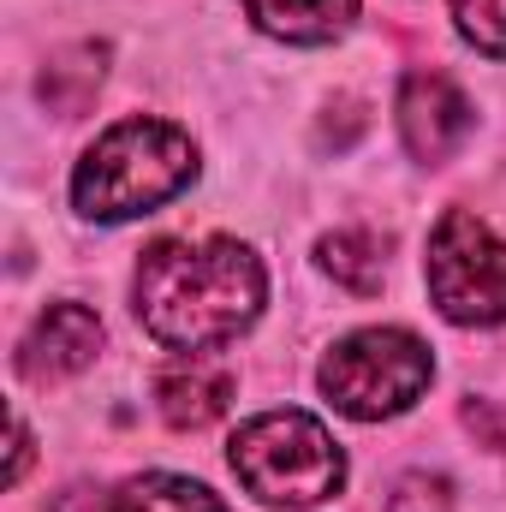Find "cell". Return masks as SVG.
<instances>
[{
	"instance_id": "12",
	"label": "cell",
	"mask_w": 506,
	"mask_h": 512,
	"mask_svg": "<svg viewBox=\"0 0 506 512\" xmlns=\"http://www.w3.org/2000/svg\"><path fill=\"white\" fill-rule=\"evenodd\" d=\"M114 512H227V507H221V495H209L191 477L143 471V477H131L126 489L114 495Z\"/></svg>"
},
{
	"instance_id": "5",
	"label": "cell",
	"mask_w": 506,
	"mask_h": 512,
	"mask_svg": "<svg viewBox=\"0 0 506 512\" xmlns=\"http://www.w3.org/2000/svg\"><path fill=\"white\" fill-rule=\"evenodd\" d=\"M423 280H429V298L447 322H459V328L506 322V245L471 209H447L435 221Z\"/></svg>"
},
{
	"instance_id": "11",
	"label": "cell",
	"mask_w": 506,
	"mask_h": 512,
	"mask_svg": "<svg viewBox=\"0 0 506 512\" xmlns=\"http://www.w3.org/2000/svg\"><path fill=\"white\" fill-rule=\"evenodd\" d=\"M322 268L346 286V292H358V298H370L381 292V274H387V239H376L370 227H340V233H328L322 245Z\"/></svg>"
},
{
	"instance_id": "3",
	"label": "cell",
	"mask_w": 506,
	"mask_h": 512,
	"mask_svg": "<svg viewBox=\"0 0 506 512\" xmlns=\"http://www.w3.org/2000/svg\"><path fill=\"white\" fill-rule=\"evenodd\" d=\"M233 477L262 507H316L340 495L346 453L310 411H262L233 435Z\"/></svg>"
},
{
	"instance_id": "2",
	"label": "cell",
	"mask_w": 506,
	"mask_h": 512,
	"mask_svg": "<svg viewBox=\"0 0 506 512\" xmlns=\"http://www.w3.org/2000/svg\"><path fill=\"white\" fill-rule=\"evenodd\" d=\"M197 179V143L167 120L108 126L72 173V203L90 221H131L161 209Z\"/></svg>"
},
{
	"instance_id": "6",
	"label": "cell",
	"mask_w": 506,
	"mask_h": 512,
	"mask_svg": "<svg viewBox=\"0 0 506 512\" xmlns=\"http://www.w3.org/2000/svg\"><path fill=\"white\" fill-rule=\"evenodd\" d=\"M477 126L465 90L447 78V72H411L405 90H399V137L405 149L423 161V167H441Z\"/></svg>"
},
{
	"instance_id": "8",
	"label": "cell",
	"mask_w": 506,
	"mask_h": 512,
	"mask_svg": "<svg viewBox=\"0 0 506 512\" xmlns=\"http://www.w3.org/2000/svg\"><path fill=\"white\" fill-rule=\"evenodd\" d=\"M227 405H233V370L227 364H209L191 352L155 376V411L173 429H209Z\"/></svg>"
},
{
	"instance_id": "1",
	"label": "cell",
	"mask_w": 506,
	"mask_h": 512,
	"mask_svg": "<svg viewBox=\"0 0 506 512\" xmlns=\"http://www.w3.org/2000/svg\"><path fill=\"white\" fill-rule=\"evenodd\" d=\"M137 322L173 352L239 340L262 310L268 274L239 239H161L137 262Z\"/></svg>"
},
{
	"instance_id": "14",
	"label": "cell",
	"mask_w": 506,
	"mask_h": 512,
	"mask_svg": "<svg viewBox=\"0 0 506 512\" xmlns=\"http://www.w3.org/2000/svg\"><path fill=\"white\" fill-rule=\"evenodd\" d=\"M387 512H459V507H453V483H447V477L411 471V477H399V489H393Z\"/></svg>"
},
{
	"instance_id": "7",
	"label": "cell",
	"mask_w": 506,
	"mask_h": 512,
	"mask_svg": "<svg viewBox=\"0 0 506 512\" xmlns=\"http://www.w3.org/2000/svg\"><path fill=\"white\" fill-rule=\"evenodd\" d=\"M96 352H102L96 310H84V304H48L36 316V328L24 334V346H18V376L36 387H54V382H66V376H78V370H90Z\"/></svg>"
},
{
	"instance_id": "4",
	"label": "cell",
	"mask_w": 506,
	"mask_h": 512,
	"mask_svg": "<svg viewBox=\"0 0 506 512\" xmlns=\"http://www.w3.org/2000/svg\"><path fill=\"white\" fill-rule=\"evenodd\" d=\"M429 376H435V358L411 328H358L322 358L328 405L358 417V423H381V417L411 411L423 399Z\"/></svg>"
},
{
	"instance_id": "9",
	"label": "cell",
	"mask_w": 506,
	"mask_h": 512,
	"mask_svg": "<svg viewBox=\"0 0 506 512\" xmlns=\"http://www.w3.org/2000/svg\"><path fill=\"white\" fill-rule=\"evenodd\" d=\"M239 6L251 12L256 30H268L280 42H298V48L334 42L358 18V0H239Z\"/></svg>"
},
{
	"instance_id": "13",
	"label": "cell",
	"mask_w": 506,
	"mask_h": 512,
	"mask_svg": "<svg viewBox=\"0 0 506 512\" xmlns=\"http://www.w3.org/2000/svg\"><path fill=\"white\" fill-rule=\"evenodd\" d=\"M453 18L471 48L506 60V0H453Z\"/></svg>"
},
{
	"instance_id": "10",
	"label": "cell",
	"mask_w": 506,
	"mask_h": 512,
	"mask_svg": "<svg viewBox=\"0 0 506 512\" xmlns=\"http://www.w3.org/2000/svg\"><path fill=\"white\" fill-rule=\"evenodd\" d=\"M102 72H108V48H102V42H72V48H60V54L42 66L36 90H42L48 114H60V120H78V114L96 102V90H102Z\"/></svg>"
}]
</instances>
